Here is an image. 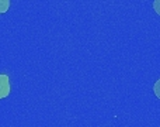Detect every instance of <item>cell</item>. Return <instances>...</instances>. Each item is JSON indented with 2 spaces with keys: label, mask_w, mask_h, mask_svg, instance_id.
<instances>
[{
  "label": "cell",
  "mask_w": 160,
  "mask_h": 127,
  "mask_svg": "<svg viewBox=\"0 0 160 127\" xmlns=\"http://www.w3.org/2000/svg\"><path fill=\"white\" fill-rule=\"evenodd\" d=\"M10 95V78L0 74V99H4Z\"/></svg>",
  "instance_id": "1"
},
{
  "label": "cell",
  "mask_w": 160,
  "mask_h": 127,
  "mask_svg": "<svg viewBox=\"0 0 160 127\" xmlns=\"http://www.w3.org/2000/svg\"><path fill=\"white\" fill-rule=\"evenodd\" d=\"M10 7V0H0V14H4Z\"/></svg>",
  "instance_id": "2"
},
{
  "label": "cell",
  "mask_w": 160,
  "mask_h": 127,
  "mask_svg": "<svg viewBox=\"0 0 160 127\" xmlns=\"http://www.w3.org/2000/svg\"><path fill=\"white\" fill-rule=\"evenodd\" d=\"M153 92H155V95L160 99V78H159L158 80H156L155 86H153Z\"/></svg>",
  "instance_id": "3"
},
{
  "label": "cell",
  "mask_w": 160,
  "mask_h": 127,
  "mask_svg": "<svg viewBox=\"0 0 160 127\" xmlns=\"http://www.w3.org/2000/svg\"><path fill=\"white\" fill-rule=\"evenodd\" d=\"M153 8H155V11L160 16V0H155V2H153Z\"/></svg>",
  "instance_id": "4"
}]
</instances>
